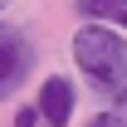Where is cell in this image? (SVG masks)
Returning <instances> with one entry per match:
<instances>
[{"label":"cell","mask_w":127,"mask_h":127,"mask_svg":"<svg viewBox=\"0 0 127 127\" xmlns=\"http://www.w3.org/2000/svg\"><path fill=\"white\" fill-rule=\"evenodd\" d=\"M30 64H34L30 39H25V34H5V44H0V98L15 93V83L30 73Z\"/></svg>","instance_id":"obj_2"},{"label":"cell","mask_w":127,"mask_h":127,"mask_svg":"<svg viewBox=\"0 0 127 127\" xmlns=\"http://www.w3.org/2000/svg\"><path fill=\"white\" fill-rule=\"evenodd\" d=\"M39 117H44L39 108H20L15 112V127H39Z\"/></svg>","instance_id":"obj_5"},{"label":"cell","mask_w":127,"mask_h":127,"mask_svg":"<svg viewBox=\"0 0 127 127\" xmlns=\"http://www.w3.org/2000/svg\"><path fill=\"white\" fill-rule=\"evenodd\" d=\"M73 64L103 98H112L127 83V39L108 25H78L73 30Z\"/></svg>","instance_id":"obj_1"},{"label":"cell","mask_w":127,"mask_h":127,"mask_svg":"<svg viewBox=\"0 0 127 127\" xmlns=\"http://www.w3.org/2000/svg\"><path fill=\"white\" fill-rule=\"evenodd\" d=\"M88 127H127V122H122V117H117V112H98V117H93V122H88Z\"/></svg>","instance_id":"obj_6"},{"label":"cell","mask_w":127,"mask_h":127,"mask_svg":"<svg viewBox=\"0 0 127 127\" xmlns=\"http://www.w3.org/2000/svg\"><path fill=\"white\" fill-rule=\"evenodd\" d=\"M112 5H117V0H78V15H112Z\"/></svg>","instance_id":"obj_4"},{"label":"cell","mask_w":127,"mask_h":127,"mask_svg":"<svg viewBox=\"0 0 127 127\" xmlns=\"http://www.w3.org/2000/svg\"><path fill=\"white\" fill-rule=\"evenodd\" d=\"M112 103H117V108H127V83L117 88V93H112Z\"/></svg>","instance_id":"obj_8"},{"label":"cell","mask_w":127,"mask_h":127,"mask_svg":"<svg viewBox=\"0 0 127 127\" xmlns=\"http://www.w3.org/2000/svg\"><path fill=\"white\" fill-rule=\"evenodd\" d=\"M34 108L44 112L49 127H64L68 117H73V83L59 78V73H54V78H44V83H39V103H34Z\"/></svg>","instance_id":"obj_3"},{"label":"cell","mask_w":127,"mask_h":127,"mask_svg":"<svg viewBox=\"0 0 127 127\" xmlns=\"http://www.w3.org/2000/svg\"><path fill=\"white\" fill-rule=\"evenodd\" d=\"M5 34H10V30H5V25H0V44H5Z\"/></svg>","instance_id":"obj_9"},{"label":"cell","mask_w":127,"mask_h":127,"mask_svg":"<svg viewBox=\"0 0 127 127\" xmlns=\"http://www.w3.org/2000/svg\"><path fill=\"white\" fill-rule=\"evenodd\" d=\"M5 5H10V0H0V10H5Z\"/></svg>","instance_id":"obj_10"},{"label":"cell","mask_w":127,"mask_h":127,"mask_svg":"<svg viewBox=\"0 0 127 127\" xmlns=\"http://www.w3.org/2000/svg\"><path fill=\"white\" fill-rule=\"evenodd\" d=\"M112 20H117V25L127 30V0H117V5H112Z\"/></svg>","instance_id":"obj_7"}]
</instances>
